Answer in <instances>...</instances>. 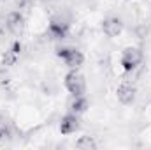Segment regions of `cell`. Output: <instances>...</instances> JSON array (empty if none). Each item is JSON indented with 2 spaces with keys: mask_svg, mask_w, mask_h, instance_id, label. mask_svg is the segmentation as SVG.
<instances>
[{
  "mask_svg": "<svg viewBox=\"0 0 151 150\" xmlns=\"http://www.w3.org/2000/svg\"><path fill=\"white\" fill-rule=\"evenodd\" d=\"M76 147L79 150H95L97 149V143L91 136H81L77 141H76Z\"/></svg>",
  "mask_w": 151,
  "mask_h": 150,
  "instance_id": "11",
  "label": "cell"
},
{
  "mask_svg": "<svg viewBox=\"0 0 151 150\" xmlns=\"http://www.w3.org/2000/svg\"><path fill=\"white\" fill-rule=\"evenodd\" d=\"M102 30H104V34H106L107 37H116V36L121 34V30H123V23H121L119 18L109 16V18H106V20L102 21Z\"/></svg>",
  "mask_w": 151,
  "mask_h": 150,
  "instance_id": "7",
  "label": "cell"
},
{
  "mask_svg": "<svg viewBox=\"0 0 151 150\" xmlns=\"http://www.w3.org/2000/svg\"><path fill=\"white\" fill-rule=\"evenodd\" d=\"M67 108H69V113L81 115V113H84L88 110V101H86V97H83V95H72V99L69 101Z\"/></svg>",
  "mask_w": 151,
  "mask_h": 150,
  "instance_id": "9",
  "label": "cell"
},
{
  "mask_svg": "<svg viewBox=\"0 0 151 150\" xmlns=\"http://www.w3.org/2000/svg\"><path fill=\"white\" fill-rule=\"evenodd\" d=\"M69 27H70V21L69 18H65L62 12L56 14L51 23H49V28H47V34L53 39H65L67 34H69Z\"/></svg>",
  "mask_w": 151,
  "mask_h": 150,
  "instance_id": "2",
  "label": "cell"
},
{
  "mask_svg": "<svg viewBox=\"0 0 151 150\" xmlns=\"http://www.w3.org/2000/svg\"><path fill=\"white\" fill-rule=\"evenodd\" d=\"M5 27H7V30H9L11 34L19 36V34L25 30V18H23V14H21L19 11H14V12L7 14V18H5Z\"/></svg>",
  "mask_w": 151,
  "mask_h": 150,
  "instance_id": "5",
  "label": "cell"
},
{
  "mask_svg": "<svg viewBox=\"0 0 151 150\" xmlns=\"http://www.w3.org/2000/svg\"><path fill=\"white\" fill-rule=\"evenodd\" d=\"M116 95H118V101H119L121 104L128 106V104H132V103L135 101V87L130 85V83H123V85L118 87Z\"/></svg>",
  "mask_w": 151,
  "mask_h": 150,
  "instance_id": "6",
  "label": "cell"
},
{
  "mask_svg": "<svg viewBox=\"0 0 151 150\" xmlns=\"http://www.w3.org/2000/svg\"><path fill=\"white\" fill-rule=\"evenodd\" d=\"M19 53H21V44L19 42H14L2 57V64L4 66H14L16 60L19 58Z\"/></svg>",
  "mask_w": 151,
  "mask_h": 150,
  "instance_id": "10",
  "label": "cell"
},
{
  "mask_svg": "<svg viewBox=\"0 0 151 150\" xmlns=\"http://www.w3.org/2000/svg\"><path fill=\"white\" fill-rule=\"evenodd\" d=\"M141 62H142V51L139 48L130 46V48L123 50V53H121V66H123V69L127 73L135 71L141 66Z\"/></svg>",
  "mask_w": 151,
  "mask_h": 150,
  "instance_id": "1",
  "label": "cell"
},
{
  "mask_svg": "<svg viewBox=\"0 0 151 150\" xmlns=\"http://www.w3.org/2000/svg\"><path fill=\"white\" fill-rule=\"evenodd\" d=\"M65 88L72 94V95H83L86 90V81L84 76L81 73H77L76 69H72L69 74L65 76Z\"/></svg>",
  "mask_w": 151,
  "mask_h": 150,
  "instance_id": "3",
  "label": "cell"
},
{
  "mask_svg": "<svg viewBox=\"0 0 151 150\" xmlns=\"http://www.w3.org/2000/svg\"><path fill=\"white\" fill-rule=\"evenodd\" d=\"M79 125H81L79 124V115L69 113L60 120V133L62 134H72L79 129Z\"/></svg>",
  "mask_w": 151,
  "mask_h": 150,
  "instance_id": "8",
  "label": "cell"
},
{
  "mask_svg": "<svg viewBox=\"0 0 151 150\" xmlns=\"http://www.w3.org/2000/svg\"><path fill=\"white\" fill-rule=\"evenodd\" d=\"M58 57H60V58L65 62V66L70 67V69L81 67L83 62H84L83 53H81L79 50H76V48H62V50H58Z\"/></svg>",
  "mask_w": 151,
  "mask_h": 150,
  "instance_id": "4",
  "label": "cell"
}]
</instances>
